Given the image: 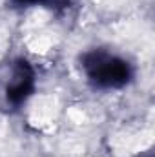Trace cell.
Returning a JSON list of instances; mask_svg holds the SVG:
<instances>
[{"instance_id":"cell-2","label":"cell","mask_w":155,"mask_h":157,"mask_svg":"<svg viewBox=\"0 0 155 157\" xmlns=\"http://www.w3.org/2000/svg\"><path fill=\"white\" fill-rule=\"evenodd\" d=\"M33 90H35V71L28 60L18 59L13 64V75L6 86L7 102L18 106L33 93Z\"/></svg>"},{"instance_id":"cell-1","label":"cell","mask_w":155,"mask_h":157,"mask_svg":"<svg viewBox=\"0 0 155 157\" xmlns=\"http://www.w3.org/2000/svg\"><path fill=\"white\" fill-rule=\"evenodd\" d=\"M82 68L89 82L97 88H122L133 77L130 62L102 49L88 51L82 57Z\"/></svg>"},{"instance_id":"cell-3","label":"cell","mask_w":155,"mask_h":157,"mask_svg":"<svg viewBox=\"0 0 155 157\" xmlns=\"http://www.w3.org/2000/svg\"><path fill=\"white\" fill-rule=\"evenodd\" d=\"M15 7H28V6H35V4H47V0H9Z\"/></svg>"}]
</instances>
